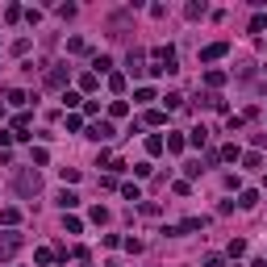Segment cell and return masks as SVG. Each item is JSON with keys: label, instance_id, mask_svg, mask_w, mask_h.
Listing matches in <instances>:
<instances>
[{"label": "cell", "instance_id": "f1b7e54d", "mask_svg": "<svg viewBox=\"0 0 267 267\" xmlns=\"http://www.w3.org/2000/svg\"><path fill=\"white\" fill-rule=\"evenodd\" d=\"M125 113H129L125 100H113V105H109V117H125Z\"/></svg>", "mask_w": 267, "mask_h": 267}, {"label": "cell", "instance_id": "f546056e", "mask_svg": "<svg viewBox=\"0 0 267 267\" xmlns=\"http://www.w3.org/2000/svg\"><path fill=\"white\" fill-rule=\"evenodd\" d=\"M63 105L75 109V105H84V96H80V92H63Z\"/></svg>", "mask_w": 267, "mask_h": 267}, {"label": "cell", "instance_id": "e575fe53", "mask_svg": "<svg viewBox=\"0 0 267 267\" xmlns=\"http://www.w3.org/2000/svg\"><path fill=\"white\" fill-rule=\"evenodd\" d=\"M205 267H225V259H221V255H209V259H205Z\"/></svg>", "mask_w": 267, "mask_h": 267}, {"label": "cell", "instance_id": "52a82bcc", "mask_svg": "<svg viewBox=\"0 0 267 267\" xmlns=\"http://www.w3.org/2000/svg\"><path fill=\"white\" fill-rule=\"evenodd\" d=\"M92 67H96V75H113V59H109V54H96Z\"/></svg>", "mask_w": 267, "mask_h": 267}, {"label": "cell", "instance_id": "d590c367", "mask_svg": "<svg viewBox=\"0 0 267 267\" xmlns=\"http://www.w3.org/2000/svg\"><path fill=\"white\" fill-rule=\"evenodd\" d=\"M13 138H17V134H9V129H0V146H9Z\"/></svg>", "mask_w": 267, "mask_h": 267}, {"label": "cell", "instance_id": "9c48e42d", "mask_svg": "<svg viewBox=\"0 0 267 267\" xmlns=\"http://www.w3.org/2000/svg\"><path fill=\"white\" fill-rule=\"evenodd\" d=\"M217 159H225V163H238V159H242L238 142H230V146H221V150H217Z\"/></svg>", "mask_w": 267, "mask_h": 267}, {"label": "cell", "instance_id": "ba28073f", "mask_svg": "<svg viewBox=\"0 0 267 267\" xmlns=\"http://www.w3.org/2000/svg\"><path fill=\"white\" fill-rule=\"evenodd\" d=\"M184 146H188V142L180 138V134H167V138H163V150H171V155H180Z\"/></svg>", "mask_w": 267, "mask_h": 267}, {"label": "cell", "instance_id": "8d00e7d4", "mask_svg": "<svg viewBox=\"0 0 267 267\" xmlns=\"http://www.w3.org/2000/svg\"><path fill=\"white\" fill-rule=\"evenodd\" d=\"M251 267H267V259H255V263H251Z\"/></svg>", "mask_w": 267, "mask_h": 267}, {"label": "cell", "instance_id": "9a60e30c", "mask_svg": "<svg viewBox=\"0 0 267 267\" xmlns=\"http://www.w3.org/2000/svg\"><path fill=\"white\" fill-rule=\"evenodd\" d=\"M188 142H192V146H205V142H209V129H205V125H196V129L188 134Z\"/></svg>", "mask_w": 267, "mask_h": 267}, {"label": "cell", "instance_id": "277c9868", "mask_svg": "<svg viewBox=\"0 0 267 267\" xmlns=\"http://www.w3.org/2000/svg\"><path fill=\"white\" fill-rule=\"evenodd\" d=\"M46 88H63V92H67V71H63V63H54L50 71H46Z\"/></svg>", "mask_w": 267, "mask_h": 267}, {"label": "cell", "instance_id": "7c38bea8", "mask_svg": "<svg viewBox=\"0 0 267 267\" xmlns=\"http://www.w3.org/2000/svg\"><path fill=\"white\" fill-rule=\"evenodd\" d=\"M13 129H17V138H29V134H25L29 129V113H17L13 117Z\"/></svg>", "mask_w": 267, "mask_h": 267}, {"label": "cell", "instance_id": "4316f807", "mask_svg": "<svg viewBox=\"0 0 267 267\" xmlns=\"http://www.w3.org/2000/svg\"><path fill=\"white\" fill-rule=\"evenodd\" d=\"M63 230H67V234H80L84 221H80V217H63Z\"/></svg>", "mask_w": 267, "mask_h": 267}, {"label": "cell", "instance_id": "ac0fdd59", "mask_svg": "<svg viewBox=\"0 0 267 267\" xmlns=\"http://www.w3.org/2000/svg\"><path fill=\"white\" fill-rule=\"evenodd\" d=\"M33 259H38L42 267H50V263H54V251H50V246H38V251H33Z\"/></svg>", "mask_w": 267, "mask_h": 267}, {"label": "cell", "instance_id": "8992f818", "mask_svg": "<svg viewBox=\"0 0 267 267\" xmlns=\"http://www.w3.org/2000/svg\"><path fill=\"white\" fill-rule=\"evenodd\" d=\"M255 205H259V192L255 188H242L238 192V209H255Z\"/></svg>", "mask_w": 267, "mask_h": 267}, {"label": "cell", "instance_id": "5b68a950", "mask_svg": "<svg viewBox=\"0 0 267 267\" xmlns=\"http://www.w3.org/2000/svg\"><path fill=\"white\" fill-rule=\"evenodd\" d=\"M225 50H230V42H213V46H205V50H200V63H217Z\"/></svg>", "mask_w": 267, "mask_h": 267}, {"label": "cell", "instance_id": "8fae6325", "mask_svg": "<svg viewBox=\"0 0 267 267\" xmlns=\"http://www.w3.org/2000/svg\"><path fill=\"white\" fill-rule=\"evenodd\" d=\"M205 84H209V92H217V88L225 84V71H217V67H213V71H205Z\"/></svg>", "mask_w": 267, "mask_h": 267}, {"label": "cell", "instance_id": "603a6c76", "mask_svg": "<svg viewBox=\"0 0 267 267\" xmlns=\"http://www.w3.org/2000/svg\"><path fill=\"white\" fill-rule=\"evenodd\" d=\"M146 155H163V138H159V134H150V138H146Z\"/></svg>", "mask_w": 267, "mask_h": 267}, {"label": "cell", "instance_id": "83f0119b", "mask_svg": "<svg viewBox=\"0 0 267 267\" xmlns=\"http://www.w3.org/2000/svg\"><path fill=\"white\" fill-rule=\"evenodd\" d=\"M121 246H125L129 255H142V238H121Z\"/></svg>", "mask_w": 267, "mask_h": 267}, {"label": "cell", "instance_id": "484cf974", "mask_svg": "<svg viewBox=\"0 0 267 267\" xmlns=\"http://www.w3.org/2000/svg\"><path fill=\"white\" fill-rule=\"evenodd\" d=\"M109 88L121 96V92H125V75H121V71H113V75H109Z\"/></svg>", "mask_w": 267, "mask_h": 267}, {"label": "cell", "instance_id": "d6a6232c", "mask_svg": "<svg viewBox=\"0 0 267 267\" xmlns=\"http://www.w3.org/2000/svg\"><path fill=\"white\" fill-rule=\"evenodd\" d=\"M163 100H167V109H180V105H184V96H180V92H167Z\"/></svg>", "mask_w": 267, "mask_h": 267}, {"label": "cell", "instance_id": "44dd1931", "mask_svg": "<svg viewBox=\"0 0 267 267\" xmlns=\"http://www.w3.org/2000/svg\"><path fill=\"white\" fill-rule=\"evenodd\" d=\"M29 155H33V163H38V167H46V163H50V150H46V146H33Z\"/></svg>", "mask_w": 267, "mask_h": 267}, {"label": "cell", "instance_id": "836d02e7", "mask_svg": "<svg viewBox=\"0 0 267 267\" xmlns=\"http://www.w3.org/2000/svg\"><path fill=\"white\" fill-rule=\"evenodd\" d=\"M242 251H246V242H242V238H234V242H230V259H238Z\"/></svg>", "mask_w": 267, "mask_h": 267}, {"label": "cell", "instance_id": "3957f363", "mask_svg": "<svg viewBox=\"0 0 267 267\" xmlns=\"http://www.w3.org/2000/svg\"><path fill=\"white\" fill-rule=\"evenodd\" d=\"M88 138H92V142H109V138H113V121H96V125L88 129Z\"/></svg>", "mask_w": 267, "mask_h": 267}, {"label": "cell", "instance_id": "4dcf8cb0", "mask_svg": "<svg viewBox=\"0 0 267 267\" xmlns=\"http://www.w3.org/2000/svg\"><path fill=\"white\" fill-rule=\"evenodd\" d=\"M63 184H80V167H63Z\"/></svg>", "mask_w": 267, "mask_h": 267}, {"label": "cell", "instance_id": "30bf717a", "mask_svg": "<svg viewBox=\"0 0 267 267\" xmlns=\"http://www.w3.org/2000/svg\"><path fill=\"white\" fill-rule=\"evenodd\" d=\"M75 205H80V196H75L71 188H63V192H59V209H75Z\"/></svg>", "mask_w": 267, "mask_h": 267}, {"label": "cell", "instance_id": "ffe728a7", "mask_svg": "<svg viewBox=\"0 0 267 267\" xmlns=\"http://www.w3.org/2000/svg\"><path fill=\"white\" fill-rule=\"evenodd\" d=\"M67 50H71V54H84V50H88V42L75 33V38H67Z\"/></svg>", "mask_w": 267, "mask_h": 267}, {"label": "cell", "instance_id": "1f68e13d", "mask_svg": "<svg viewBox=\"0 0 267 267\" xmlns=\"http://www.w3.org/2000/svg\"><path fill=\"white\" fill-rule=\"evenodd\" d=\"M146 121H150V125H163L167 113H163V109H146Z\"/></svg>", "mask_w": 267, "mask_h": 267}, {"label": "cell", "instance_id": "d6986e66", "mask_svg": "<svg viewBox=\"0 0 267 267\" xmlns=\"http://www.w3.org/2000/svg\"><path fill=\"white\" fill-rule=\"evenodd\" d=\"M88 217H92L96 225H105V221H109V209H105V205H92V213H88Z\"/></svg>", "mask_w": 267, "mask_h": 267}, {"label": "cell", "instance_id": "f35d334b", "mask_svg": "<svg viewBox=\"0 0 267 267\" xmlns=\"http://www.w3.org/2000/svg\"><path fill=\"white\" fill-rule=\"evenodd\" d=\"M263 25H267V13H263Z\"/></svg>", "mask_w": 267, "mask_h": 267}, {"label": "cell", "instance_id": "cb8c5ba5", "mask_svg": "<svg viewBox=\"0 0 267 267\" xmlns=\"http://www.w3.org/2000/svg\"><path fill=\"white\" fill-rule=\"evenodd\" d=\"M242 163L251 167V171H259V167H263V155H259V150H251V155H242Z\"/></svg>", "mask_w": 267, "mask_h": 267}, {"label": "cell", "instance_id": "4fadbf2b", "mask_svg": "<svg viewBox=\"0 0 267 267\" xmlns=\"http://www.w3.org/2000/svg\"><path fill=\"white\" fill-rule=\"evenodd\" d=\"M0 221H5V225H17V221H21V209H17V205H9V209H0Z\"/></svg>", "mask_w": 267, "mask_h": 267}, {"label": "cell", "instance_id": "d4e9b609", "mask_svg": "<svg viewBox=\"0 0 267 267\" xmlns=\"http://www.w3.org/2000/svg\"><path fill=\"white\" fill-rule=\"evenodd\" d=\"M96 84H100V75H96V71H88V75H80V88H84V92H92Z\"/></svg>", "mask_w": 267, "mask_h": 267}, {"label": "cell", "instance_id": "e0dca14e", "mask_svg": "<svg viewBox=\"0 0 267 267\" xmlns=\"http://www.w3.org/2000/svg\"><path fill=\"white\" fill-rule=\"evenodd\" d=\"M5 100H9V105H17V109H21V105H25V100H29V96H25L21 88H9V92H5Z\"/></svg>", "mask_w": 267, "mask_h": 267}, {"label": "cell", "instance_id": "74e56055", "mask_svg": "<svg viewBox=\"0 0 267 267\" xmlns=\"http://www.w3.org/2000/svg\"><path fill=\"white\" fill-rule=\"evenodd\" d=\"M263 184H267V171H263Z\"/></svg>", "mask_w": 267, "mask_h": 267}, {"label": "cell", "instance_id": "7402d4cb", "mask_svg": "<svg viewBox=\"0 0 267 267\" xmlns=\"http://www.w3.org/2000/svg\"><path fill=\"white\" fill-rule=\"evenodd\" d=\"M121 196H125V200H142V188H138V184H121Z\"/></svg>", "mask_w": 267, "mask_h": 267}, {"label": "cell", "instance_id": "6da1fadb", "mask_svg": "<svg viewBox=\"0 0 267 267\" xmlns=\"http://www.w3.org/2000/svg\"><path fill=\"white\" fill-rule=\"evenodd\" d=\"M13 188H17L21 196H38L42 180H38V171H17V176H13Z\"/></svg>", "mask_w": 267, "mask_h": 267}, {"label": "cell", "instance_id": "5bb4252c", "mask_svg": "<svg viewBox=\"0 0 267 267\" xmlns=\"http://www.w3.org/2000/svg\"><path fill=\"white\" fill-rule=\"evenodd\" d=\"M125 71H129V75H138V71H142V54H138V50H129V59H125Z\"/></svg>", "mask_w": 267, "mask_h": 267}, {"label": "cell", "instance_id": "2e32d148", "mask_svg": "<svg viewBox=\"0 0 267 267\" xmlns=\"http://www.w3.org/2000/svg\"><path fill=\"white\" fill-rule=\"evenodd\" d=\"M134 100H138V105H150V100H155V88H150V84H142L138 92H134Z\"/></svg>", "mask_w": 267, "mask_h": 267}, {"label": "cell", "instance_id": "7a4b0ae2", "mask_svg": "<svg viewBox=\"0 0 267 267\" xmlns=\"http://www.w3.org/2000/svg\"><path fill=\"white\" fill-rule=\"evenodd\" d=\"M21 251V234L17 230H5V238H0V259H13Z\"/></svg>", "mask_w": 267, "mask_h": 267}]
</instances>
